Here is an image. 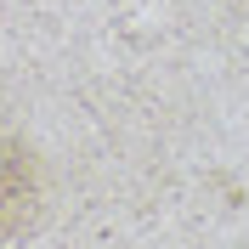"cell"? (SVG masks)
Returning <instances> with one entry per match:
<instances>
[{"instance_id":"obj_1","label":"cell","mask_w":249,"mask_h":249,"mask_svg":"<svg viewBox=\"0 0 249 249\" xmlns=\"http://www.w3.org/2000/svg\"><path fill=\"white\" fill-rule=\"evenodd\" d=\"M40 221V164L17 136H0V238H23Z\"/></svg>"}]
</instances>
